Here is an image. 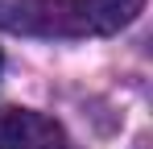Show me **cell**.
I'll return each mask as SVG.
<instances>
[{"instance_id":"obj_1","label":"cell","mask_w":153,"mask_h":149,"mask_svg":"<svg viewBox=\"0 0 153 149\" xmlns=\"http://www.w3.org/2000/svg\"><path fill=\"white\" fill-rule=\"evenodd\" d=\"M141 8L145 0H0V29L21 37H103Z\"/></svg>"},{"instance_id":"obj_2","label":"cell","mask_w":153,"mask_h":149,"mask_svg":"<svg viewBox=\"0 0 153 149\" xmlns=\"http://www.w3.org/2000/svg\"><path fill=\"white\" fill-rule=\"evenodd\" d=\"M0 149H75V141L46 112L0 108Z\"/></svg>"},{"instance_id":"obj_3","label":"cell","mask_w":153,"mask_h":149,"mask_svg":"<svg viewBox=\"0 0 153 149\" xmlns=\"http://www.w3.org/2000/svg\"><path fill=\"white\" fill-rule=\"evenodd\" d=\"M0 66H4V58H0Z\"/></svg>"}]
</instances>
